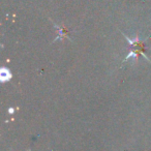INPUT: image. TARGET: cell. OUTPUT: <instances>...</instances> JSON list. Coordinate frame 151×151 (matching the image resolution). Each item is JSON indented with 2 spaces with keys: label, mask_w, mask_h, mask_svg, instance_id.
<instances>
[{
  "label": "cell",
  "mask_w": 151,
  "mask_h": 151,
  "mask_svg": "<svg viewBox=\"0 0 151 151\" xmlns=\"http://www.w3.org/2000/svg\"><path fill=\"white\" fill-rule=\"evenodd\" d=\"M123 36L125 37V40H127L128 45L132 47V49L129 50V53H128L127 56L125 57L123 62H127L130 59H134V60L136 61L139 56H142V57H144L147 62L151 63V61L149 60V58L146 56V54H145V42H147V40H148L149 37H146L145 40H142L140 36L137 35L136 37L132 40V38H129L128 36H126L124 33H123Z\"/></svg>",
  "instance_id": "1"
},
{
  "label": "cell",
  "mask_w": 151,
  "mask_h": 151,
  "mask_svg": "<svg viewBox=\"0 0 151 151\" xmlns=\"http://www.w3.org/2000/svg\"><path fill=\"white\" fill-rule=\"evenodd\" d=\"M54 27L56 28L57 33H58L57 37L54 40V42H56V40H63V38H68V40H69L68 35H67V31H66V29H65V28L61 27L60 25H57V24H55V23H54Z\"/></svg>",
  "instance_id": "2"
},
{
  "label": "cell",
  "mask_w": 151,
  "mask_h": 151,
  "mask_svg": "<svg viewBox=\"0 0 151 151\" xmlns=\"http://www.w3.org/2000/svg\"><path fill=\"white\" fill-rule=\"evenodd\" d=\"M12 78H13V73L9 68H6V67L1 68V70H0V80H1V82H9Z\"/></svg>",
  "instance_id": "3"
},
{
  "label": "cell",
  "mask_w": 151,
  "mask_h": 151,
  "mask_svg": "<svg viewBox=\"0 0 151 151\" xmlns=\"http://www.w3.org/2000/svg\"><path fill=\"white\" fill-rule=\"evenodd\" d=\"M14 112H15V110H14V109H13V108H11V109H9V113H11V114H13V113H14Z\"/></svg>",
  "instance_id": "4"
},
{
  "label": "cell",
  "mask_w": 151,
  "mask_h": 151,
  "mask_svg": "<svg viewBox=\"0 0 151 151\" xmlns=\"http://www.w3.org/2000/svg\"><path fill=\"white\" fill-rule=\"evenodd\" d=\"M13 151H14V150H13ZM28 151H30V150H28Z\"/></svg>",
  "instance_id": "5"
}]
</instances>
